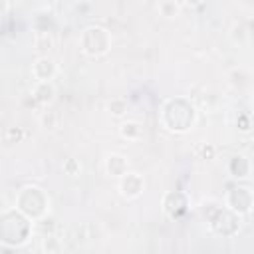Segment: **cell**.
Listing matches in <instances>:
<instances>
[{
  "label": "cell",
  "mask_w": 254,
  "mask_h": 254,
  "mask_svg": "<svg viewBox=\"0 0 254 254\" xmlns=\"http://www.w3.org/2000/svg\"><path fill=\"white\" fill-rule=\"evenodd\" d=\"M127 171H129V163H127V159H125L123 155H119V153L107 155V159H105V173H107L109 177L119 179V177L125 175Z\"/></svg>",
  "instance_id": "30bf717a"
},
{
  "label": "cell",
  "mask_w": 254,
  "mask_h": 254,
  "mask_svg": "<svg viewBox=\"0 0 254 254\" xmlns=\"http://www.w3.org/2000/svg\"><path fill=\"white\" fill-rule=\"evenodd\" d=\"M79 48L89 58L105 56L111 48V32L103 26H87L79 36Z\"/></svg>",
  "instance_id": "277c9868"
},
{
  "label": "cell",
  "mask_w": 254,
  "mask_h": 254,
  "mask_svg": "<svg viewBox=\"0 0 254 254\" xmlns=\"http://www.w3.org/2000/svg\"><path fill=\"white\" fill-rule=\"evenodd\" d=\"M8 10H10V0H0V16L8 14Z\"/></svg>",
  "instance_id": "ffe728a7"
},
{
  "label": "cell",
  "mask_w": 254,
  "mask_h": 254,
  "mask_svg": "<svg viewBox=\"0 0 254 254\" xmlns=\"http://www.w3.org/2000/svg\"><path fill=\"white\" fill-rule=\"evenodd\" d=\"M107 111L113 117H123L127 113V101L121 97H113L111 101H107Z\"/></svg>",
  "instance_id": "9a60e30c"
},
{
  "label": "cell",
  "mask_w": 254,
  "mask_h": 254,
  "mask_svg": "<svg viewBox=\"0 0 254 254\" xmlns=\"http://www.w3.org/2000/svg\"><path fill=\"white\" fill-rule=\"evenodd\" d=\"M157 10H159V14H161L165 20H173V18H177L179 12H181V8H179V4H177L175 0H159Z\"/></svg>",
  "instance_id": "4fadbf2b"
},
{
  "label": "cell",
  "mask_w": 254,
  "mask_h": 254,
  "mask_svg": "<svg viewBox=\"0 0 254 254\" xmlns=\"http://www.w3.org/2000/svg\"><path fill=\"white\" fill-rule=\"evenodd\" d=\"M58 73V64L48 58V56H40L34 64H32V77L34 81H52Z\"/></svg>",
  "instance_id": "52a82bcc"
},
{
  "label": "cell",
  "mask_w": 254,
  "mask_h": 254,
  "mask_svg": "<svg viewBox=\"0 0 254 254\" xmlns=\"http://www.w3.org/2000/svg\"><path fill=\"white\" fill-rule=\"evenodd\" d=\"M40 248H42V252L54 254V252H62V250H64V244H62V240H60L54 232H50V234H44V236H42Z\"/></svg>",
  "instance_id": "7c38bea8"
},
{
  "label": "cell",
  "mask_w": 254,
  "mask_h": 254,
  "mask_svg": "<svg viewBox=\"0 0 254 254\" xmlns=\"http://www.w3.org/2000/svg\"><path fill=\"white\" fill-rule=\"evenodd\" d=\"M119 135H121V139L135 143V141H139V139L143 137V125H141L139 121L127 119V121H123V123L119 125Z\"/></svg>",
  "instance_id": "8fae6325"
},
{
  "label": "cell",
  "mask_w": 254,
  "mask_h": 254,
  "mask_svg": "<svg viewBox=\"0 0 254 254\" xmlns=\"http://www.w3.org/2000/svg\"><path fill=\"white\" fill-rule=\"evenodd\" d=\"M228 173L232 179H238V181H246L252 173V163L250 159L244 155V153H238V155H232L230 161H228Z\"/></svg>",
  "instance_id": "ba28073f"
},
{
  "label": "cell",
  "mask_w": 254,
  "mask_h": 254,
  "mask_svg": "<svg viewBox=\"0 0 254 254\" xmlns=\"http://www.w3.org/2000/svg\"><path fill=\"white\" fill-rule=\"evenodd\" d=\"M119 194L125 198V200H135L143 194L145 190V179L141 173H135V171H127L125 175L119 177Z\"/></svg>",
  "instance_id": "8992f818"
},
{
  "label": "cell",
  "mask_w": 254,
  "mask_h": 254,
  "mask_svg": "<svg viewBox=\"0 0 254 254\" xmlns=\"http://www.w3.org/2000/svg\"><path fill=\"white\" fill-rule=\"evenodd\" d=\"M230 40L238 46L246 44L248 42V28L242 24V22H236L232 28H230Z\"/></svg>",
  "instance_id": "5bb4252c"
},
{
  "label": "cell",
  "mask_w": 254,
  "mask_h": 254,
  "mask_svg": "<svg viewBox=\"0 0 254 254\" xmlns=\"http://www.w3.org/2000/svg\"><path fill=\"white\" fill-rule=\"evenodd\" d=\"M34 228L30 218H26L18 208L0 212V242L8 244L10 248H16L26 244Z\"/></svg>",
  "instance_id": "7a4b0ae2"
},
{
  "label": "cell",
  "mask_w": 254,
  "mask_h": 254,
  "mask_svg": "<svg viewBox=\"0 0 254 254\" xmlns=\"http://www.w3.org/2000/svg\"><path fill=\"white\" fill-rule=\"evenodd\" d=\"M161 123L173 133H185L196 123V109L189 99H167L161 109Z\"/></svg>",
  "instance_id": "6da1fadb"
},
{
  "label": "cell",
  "mask_w": 254,
  "mask_h": 254,
  "mask_svg": "<svg viewBox=\"0 0 254 254\" xmlns=\"http://www.w3.org/2000/svg\"><path fill=\"white\" fill-rule=\"evenodd\" d=\"M16 208L26 216L30 218L32 222L46 216L50 212V196L46 194L44 189L40 187H24L20 192H18V198H16Z\"/></svg>",
  "instance_id": "3957f363"
},
{
  "label": "cell",
  "mask_w": 254,
  "mask_h": 254,
  "mask_svg": "<svg viewBox=\"0 0 254 254\" xmlns=\"http://www.w3.org/2000/svg\"><path fill=\"white\" fill-rule=\"evenodd\" d=\"M252 204H254V196H252L250 187L236 185V187L228 189V192L224 196V206L228 210H232L234 214H238V216H250Z\"/></svg>",
  "instance_id": "5b68a950"
},
{
  "label": "cell",
  "mask_w": 254,
  "mask_h": 254,
  "mask_svg": "<svg viewBox=\"0 0 254 254\" xmlns=\"http://www.w3.org/2000/svg\"><path fill=\"white\" fill-rule=\"evenodd\" d=\"M40 123H42L44 129H50L52 131V129L58 127V115L54 111H44L42 117H40Z\"/></svg>",
  "instance_id": "e0dca14e"
},
{
  "label": "cell",
  "mask_w": 254,
  "mask_h": 254,
  "mask_svg": "<svg viewBox=\"0 0 254 254\" xmlns=\"http://www.w3.org/2000/svg\"><path fill=\"white\" fill-rule=\"evenodd\" d=\"M79 2H91V0H79Z\"/></svg>",
  "instance_id": "7402d4cb"
},
{
  "label": "cell",
  "mask_w": 254,
  "mask_h": 254,
  "mask_svg": "<svg viewBox=\"0 0 254 254\" xmlns=\"http://www.w3.org/2000/svg\"><path fill=\"white\" fill-rule=\"evenodd\" d=\"M228 75H230V83H232L234 87H238V89H240V87H244V85L248 83V73H246L244 69L234 67V69H232Z\"/></svg>",
  "instance_id": "2e32d148"
},
{
  "label": "cell",
  "mask_w": 254,
  "mask_h": 254,
  "mask_svg": "<svg viewBox=\"0 0 254 254\" xmlns=\"http://www.w3.org/2000/svg\"><path fill=\"white\" fill-rule=\"evenodd\" d=\"M54 46V40L50 38L48 32H38L36 34V50H50Z\"/></svg>",
  "instance_id": "ac0fdd59"
},
{
  "label": "cell",
  "mask_w": 254,
  "mask_h": 254,
  "mask_svg": "<svg viewBox=\"0 0 254 254\" xmlns=\"http://www.w3.org/2000/svg\"><path fill=\"white\" fill-rule=\"evenodd\" d=\"M32 99L40 105H50L56 99V87L52 81H36L32 89Z\"/></svg>",
  "instance_id": "9c48e42d"
},
{
  "label": "cell",
  "mask_w": 254,
  "mask_h": 254,
  "mask_svg": "<svg viewBox=\"0 0 254 254\" xmlns=\"http://www.w3.org/2000/svg\"><path fill=\"white\" fill-rule=\"evenodd\" d=\"M79 169H81V165L77 163V159H67V161L64 163V171H65V175H69V177L77 175Z\"/></svg>",
  "instance_id": "d6986e66"
},
{
  "label": "cell",
  "mask_w": 254,
  "mask_h": 254,
  "mask_svg": "<svg viewBox=\"0 0 254 254\" xmlns=\"http://www.w3.org/2000/svg\"><path fill=\"white\" fill-rule=\"evenodd\" d=\"M187 4H189V6H192V8H198V6H202V4H204V0H187Z\"/></svg>",
  "instance_id": "44dd1931"
}]
</instances>
